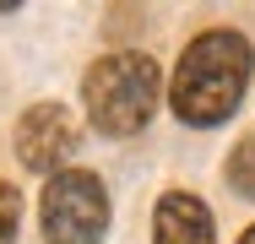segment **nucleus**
<instances>
[{"instance_id":"4","label":"nucleus","mask_w":255,"mask_h":244,"mask_svg":"<svg viewBox=\"0 0 255 244\" xmlns=\"http://www.w3.org/2000/svg\"><path fill=\"white\" fill-rule=\"evenodd\" d=\"M82 146V125L60 109V103H38L22 114L16 125V157L33 168V174H65V163L76 157Z\"/></svg>"},{"instance_id":"3","label":"nucleus","mask_w":255,"mask_h":244,"mask_svg":"<svg viewBox=\"0 0 255 244\" xmlns=\"http://www.w3.org/2000/svg\"><path fill=\"white\" fill-rule=\"evenodd\" d=\"M109 195L87 168L54 174L44 190V244H103Z\"/></svg>"},{"instance_id":"1","label":"nucleus","mask_w":255,"mask_h":244,"mask_svg":"<svg viewBox=\"0 0 255 244\" xmlns=\"http://www.w3.org/2000/svg\"><path fill=\"white\" fill-rule=\"evenodd\" d=\"M250 65H255V54L239 33H228V27L201 33L196 44L185 49V60H179V71L168 82L174 114L185 125H217V120H228L239 109L245 87H250Z\"/></svg>"},{"instance_id":"8","label":"nucleus","mask_w":255,"mask_h":244,"mask_svg":"<svg viewBox=\"0 0 255 244\" xmlns=\"http://www.w3.org/2000/svg\"><path fill=\"white\" fill-rule=\"evenodd\" d=\"M239 244H255V228H250V234H245V239H239Z\"/></svg>"},{"instance_id":"5","label":"nucleus","mask_w":255,"mask_h":244,"mask_svg":"<svg viewBox=\"0 0 255 244\" xmlns=\"http://www.w3.org/2000/svg\"><path fill=\"white\" fill-rule=\"evenodd\" d=\"M152 244H217L212 212L190 190H168L157 201V223H152Z\"/></svg>"},{"instance_id":"7","label":"nucleus","mask_w":255,"mask_h":244,"mask_svg":"<svg viewBox=\"0 0 255 244\" xmlns=\"http://www.w3.org/2000/svg\"><path fill=\"white\" fill-rule=\"evenodd\" d=\"M16 223H22V195H16V185L0 179V244L16 239Z\"/></svg>"},{"instance_id":"6","label":"nucleus","mask_w":255,"mask_h":244,"mask_svg":"<svg viewBox=\"0 0 255 244\" xmlns=\"http://www.w3.org/2000/svg\"><path fill=\"white\" fill-rule=\"evenodd\" d=\"M228 185L239 195H255V136H245V141L234 146V157H228Z\"/></svg>"},{"instance_id":"2","label":"nucleus","mask_w":255,"mask_h":244,"mask_svg":"<svg viewBox=\"0 0 255 244\" xmlns=\"http://www.w3.org/2000/svg\"><path fill=\"white\" fill-rule=\"evenodd\" d=\"M82 98H87V120L98 136H136L157 114L163 76L147 54H103L82 82Z\"/></svg>"}]
</instances>
